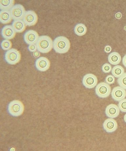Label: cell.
Listing matches in <instances>:
<instances>
[{"instance_id":"cell-10","label":"cell","mask_w":126,"mask_h":151,"mask_svg":"<svg viewBox=\"0 0 126 151\" xmlns=\"http://www.w3.org/2000/svg\"><path fill=\"white\" fill-rule=\"evenodd\" d=\"M39 36L36 31L30 30L26 32L24 35V40L26 43L29 45L36 44Z\"/></svg>"},{"instance_id":"cell-12","label":"cell","mask_w":126,"mask_h":151,"mask_svg":"<svg viewBox=\"0 0 126 151\" xmlns=\"http://www.w3.org/2000/svg\"><path fill=\"white\" fill-rule=\"evenodd\" d=\"M118 126L116 121L113 118H110L106 119L103 124L104 129L108 133H112L115 132Z\"/></svg>"},{"instance_id":"cell-9","label":"cell","mask_w":126,"mask_h":151,"mask_svg":"<svg viewBox=\"0 0 126 151\" xmlns=\"http://www.w3.org/2000/svg\"><path fill=\"white\" fill-rule=\"evenodd\" d=\"M35 65L37 70L40 72H44L49 69L50 62L47 58L42 57L37 59Z\"/></svg>"},{"instance_id":"cell-1","label":"cell","mask_w":126,"mask_h":151,"mask_svg":"<svg viewBox=\"0 0 126 151\" xmlns=\"http://www.w3.org/2000/svg\"><path fill=\"white\" fill-rule=\"evenodd\" d=\"M71 44L69 39L64 36L57 37L53 41V48L55 52L59 54H64L68 52Z\"/></svg>"},{"instance_id":"cell-18","label":"cell","mask_w":126,"mask_h":151,"mask_svg":"<svg viewBox=\"0 0 126 151\" xmlns=\"http://www.w3.org/2000/svg\"><path fill=\"white\" fill-rule=\"evenodd\" d=\"M14 0H1L0 1V9L2 11H10L15 4Z\"/></svg>"},{"instance_id":"cell-2","label":"cell","mask_w":126,"mask_h":151,"mask_svg":"<svg viewBox=\"0 0 126 151\" xmlns=\"http://www.w3.org/2000/svg\"><path fill=\"white\" fill-rule=\"evenodd\" d=\"M37 50L42 53H49L52 49L53 41L50 37L43 35L39 37L36 44Z\"/></svg>"},{"instance_id":"cell-11","label":"cell","mask_w":126,"mask_h":151,"mask_svg":"<svg viewBox=\"0 0 126 151\" xmlns=\"http://www.w3.org/2000/svg\"><path fill=\"white\" fill-rule=\"evenodd\" d=\"M111 94L115 101H119L126 97V91L121 87L117 86L113 88Z\"/></svg>"},{"instance_id":"cell-5","label":"cell","mask_w":126,"mask_h":151,"mask_svg":"<svg viewBox=\"0 0 126 151\" xmlns=\"http://www.w3.org/2000/svg\"><path fill=\"white\" fill-rule=\"evenodd\" d=\"M111 87L109 84L105 82L100 83L95 88L96 95L100 98H105L110 94Z\"/></svg>"},{"instance_id":"cell-7","label":"cell","mask_w":126,"mask_h":151,"mask_svg":"<svg viewBox=\"0 0 126 151\" xmlns=\"http://www.w3.org/2000/svg\"><path fill=\"white\" fill-rule=\"evenodd\" d=\"M38 16L34 11H26L23 20L27 26L31 27L35 25L38 22Z\"/></svg>"},{"instance_id":"cell-13","label":"cell","mask_w":126,"mask_h":151,"mask_svg":"<svg viewBox=\"0 0 126 151\" xmlns=\"http://www.w3.org/2000/svg\"><path fill=\"white\" fill-rule=\"evenodd\" d=\"M16 32L12 25H6L2 28L1 35L2 37L6 40L13 39L16 35Z\"/></svg>"},{"instance_id":"cell-16","label":"cell","mask_w":126,"mask_h":151,"mask_svg":"<svg viewBox=\"0 0 126 151\" xmlns=\"http://www.w3.org/2000/svg\"><path fill=\"white\" fill-rule=\"evenodd\" d=\"M12 26L16 32L21 33L25 30L27 25L23 20H19L14 21Z\"/></svg>"},{"instance_id":"cell-29","label":"cell","mask_w":126,"mask_h":151,"mask_svg":"<svg viewBox=\"0 0 126 151\" xmlns=\"http://www.w3.org/2000/svg\"><path fill=\"white\" fill-rule=\"evenodd\" d=\"M122 64L126 68V55L123 57L122 60Z\"/></svg>"},{"instance_id":"cell-22","label":"cell","mask_w":126,"mask_h":151,"mask_svg":"<svg viewBox=\"0 0 126 151\" xmlns=\"http://www.w3.org/2000/svg\"><path fill=\"white\" fill-rule=\"evenodd\" d=\"M119 86L126 90V73L124 74L117 80Z\"/></svg>"},{"instance_id":"cell-17","label":"cell","mask_w":126,"mask_h":151,"mask_svg":"<svg viewBox=\"0 0 126 151\" xmlns=\"http://www.w3.org/2000/svg\"><path fill=\"white\" fill-rule=\"evenodd\" d=\"M121 56L117 52H114L110 53L108 56V61L110 63L113 65H118L121 61Z\"/></svg>"},{"instance_id":"cell-25","label":"cell","mask_w":126,"mask_h":151,"mask_svg":"<svg viewBox=\"0 0 126 151\" xmlns=\"http://www.w3.org/2000/svg\"><path fill=\"white\" fill-rule=\"evenodd\" d=\"M105 81L107 84L109 85L112 84L115 82V78L113 75H109L106 78Z\"/></svg>"},{"instance_id":"cell-14","label":"cell","mask_w":126,"mask_h":151,"mask_svg":"<svg viewBox=\"0 0 126 151\" xmlns=\"http://www.w3.org/2000/svg\"><path fill=\"white\" fill-rule=\"evenodd\" d=\"M120 111L119 107L117 105L111 104L108 105L106 108L105 114L108 118H115L119 115Z\"/></svg>"},{"instance_id":"cell-4","label":"cell","mask_w":126,"mask_h":151,"mask_svg":"<svg viewBox=\"0 0 126 151\" xmlns=\"http://www.w3.org/2000/svg\"><path fill=\"white\" fill-rule=\"evenodd\" d=\"M21 54L19 50L12 48L7 51L4 55L5 60L8 64L15 65L21 60Z\"/></svg>"},{"instance_id":"cell-6","label":"cell","mask_w":126,"mask_h":151,"mask_svg":"<svg viewBox=\"0 0 126 151\" xmlns=\"http://www.w3.org/2000/svg\"><path fill=\"white\" fill-rule=\"evenodd\" d=\"M98 79L96 76L92 73H88L83 77L82 83L83 85L88 89H92L96 86Z\"/></svg>"},{"instance_id":"cell-19","label":"cell","mask_w":126,"mask_h":151,"mask_svg":"<svg viewBox=\"0 0 126 151\" xmlns=\"http://www.w3.org/2000/svg\"><path fill=\"white\" fill-rule=\"evenodd\" d=\"M87 28L85 25L82 24H79L76 25L74 28V32L78 36L84 35L87 32Z\"/></svg>"},{"instance_id":"cell-23","label":"cell","mask_w":126,"mask_h":151,"mask_svg":"<svg viewBox=\"0 0 126 151\" xmlns=\"http://www.w3.org/2000/svg\"><path fill=\"white\" fill-rule=\"evenodd\" d=\"M118 107L122 112L126 113V99L119 101Z\"/></svg>"},{"instance_id":"cell-24","label":"cell","mask_w":126,"mask_h":151,"mask_svg":"<svg viewBox=\"0 0 126 151\" xmlns=\"http://www.w3.org/2000/svg\"><path fill=\"white\" fill-rule=\"evenodd\" d=\"M102 72L105 73H109L112 70L111 65L108 63H105L103 65L102 67Z\"/></svg>"},{"instance_id":"cell-8","label":"cell","mask_w":126,"mask_h":151,"mask_svg":"<svg viewBox=\"0 0 126 151\" xmlns=\"http://www.w3.org/2000/svg\"><path fill=\"white\" fill-rule=\"evenodd\" d=\"M10 11L14 21L23 19L26 12L24 7L20 4L14 5Z\"/></svg>"},{"instance_id":"cell-30","label":"cell","mask_w":126,"mask_h":151,"mask_svg":"<svg viewBox=\"0 0 126 151\" xmlns=\"http://www.w3.org/2000/svg\"><path fill=\"white\" fill-rule=\"evenodd\" d=\"M124 120L125 122L126 123V114H125V116H124Z\"/></svg>"},{"instance_id":"cell-26","label":"cell","mask_w":126,"mask_h":151,"mask_svg":"<svg viewBox=\"0 0 126 151\" xmlns=\"http://www.w3.org/2000/svg\"><path fill=\"white\" fill-rule=\"evenodd\" d=\"M28 50L31 52H33L37 50L36 44L30 45H29Z\"/></svg>"},{"instance_id":"cell-3","label":"cell","mask_w":126,"mask_h":151,"mask_svg":"<svg viewBox=\"0 0 126 151\" xmlns=\"http://www.w3.org/2000/svg\"><path fill=\"white\" fill-rule=\"evenodd\" d=\"M24 110V104L18 100L13 101L8 105V112L10 115L14 116H21L23 113Z\"/></svg>"},{"instance_id":"cell-27","label":"cell","mask_w":126,"mask_h":151,"mask_svg":"<svg viewBox=\"0 0 126 151\" xmlns=\"http://www.w3.org/2000/svg\"><path fill=\"white\" fill-rule=\"evenodd\" d=\"M112 48L110 45H107L105 48V52L107 53H109L111 51Z\"/></svg>"},{"instance_id":"cell-20","label":"cell","mask_w":126,"mask_h":151,"mask_svg":"<svg viewBox=\"0 0 126 151\" xmlns=\"http://www.w3.org/2000/svg\"><path fill=\"white\" fill-rule=\"evenodd\" d=\"M112 75L117 78L121 77L125 73V70L121 65H116L114 66L111 70Z\"/></svg>"},{"instance_id":"cell-21","label":"cell","mask_w":126,"mask_h":151,"mask_svg":"<svg viewBox=\"0 0 126 151\" xmlns=\"http://www.w3.org/2000/svg\"><path fill=\"white\" fill-rule=\"evenodd\" d=\"M12 46V42L9 40L5 39L1 42V47L2 49L4 50L8 51L11 49Z\"/></svg>"},{"instance_id":"cell-15","label":"cell","mask_w":126,"mask_h":151,"mask_svg":"<svg viewBox=\"0 0 126 151\" xmlns=\"http://www.w3.org/2000/svg\"><path fill=\"white\" fill-rule=\"evenodd\" d=\"M13 19L10 11H2L0 12V22L3 24L10 23Z\"/></svg>"},{"instance_id":"cell-28","label":"cell","mask_w":126,"mask_h":151,"mask_svg":"<svg viewBox=\"0 0 126 151\" xmlns=\"http://www.w3.org/2000/svg\"><path fill=\"white\" fill-rule=\"evenodd\" d=\"M40 52L38 50H37L35 52L33 53V56L34 58H39L40 56Z\"/></svg>"}]
</instances>
